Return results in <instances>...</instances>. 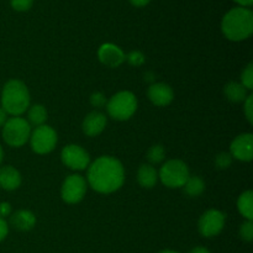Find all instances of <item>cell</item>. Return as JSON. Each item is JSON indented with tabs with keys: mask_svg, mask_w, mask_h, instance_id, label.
<instances>
[{
	"mask_svg": "<svg viewBox=\"0 0 253 253\" xmlns=\"http://www.w3.org/2000/svg\"><path fill=\"white\" fill-rule=\"evenodd\" d=\"M29 88L19 79H10L1 90V108L7 115L21 116L30 108Z\"/></svg>",
	"mask_w": 253,
	"mask_h": 253,
	"instance_id": "obj_3",
	"label": "cell"
},
{
	"mask_svg": "<svg viewBox=\"0 0 253 253\" xmlns=\"http://www.w3.org/2000/svg\"><path fill=\"white\" fill-rule=\"evenodd\" d=\"M106 124H108V119L100 111H91L90 114L85 116L83 121V132L85 133L89 137H95L99 136L106 127Z\"/></svg>",
	"mask_w": 253,
	"mask_h": 253,
	"instance_id": "obj_14",
	"label": "cell"
},
{
	"mask_svg": "<svg viewBox=\"0 0 253 253\" xmlns=\"http://www.w3.org/2000/svg\"><path fill=\"white\" fill-rule=\"evenodd\" d=\"M232 163V156L229 152H221L215 158V166L217 169H227Z\"/></svg>",
	"mask_w": 253,
	"mask_h": 253,
	"instance_id": "obj_24",
	"label": "cell"
},
{
	"mask_svg": "<svg viewBox=\"0 0 253 253\" xmlns=\"http://www.w3.org/2000/svg\"><path fill=\"white\" fill-rule=\"evenodd\" d=\"M98 58L104 66L118 68L126 61V54L123 49L114 43H104L98 49Z\"/></svg>",
	"mask_w": 253,
	"mask_h": 253,
	"instance_id": "obj_12",
	"label": "cell"
},
{
	"mask_svg": "<svg viewBox=\"0 0 253 253\" xmlns=\"http://www.w3.org/2000/svg\"><path fill=\"white\" fill-rule=\"evenodd\" d=\"M189 177V168L180 160L167 161L158 172V179L170 189L183 188Z\"/></svg>",
	"mask_w": 253,
	"mask_h": 253,
	"instance_id": "obj_6",
	"label": "cell"
},
{
	"mask_svg": "<svg viewBox=\"0 0 253 253\" xmlns=\"http://www.w3.org/2000/svg\"><path fill=\"white\" fill-rule=\"evenodd\" d=\"M158 253H179L178 251H174V250H162Z\"/></svg>",
	"mask_w": 253,
	"mask_h": 253,
	"instance_id": "obj_36",
	"label": "cell"
},
{
	"mask_svg": "<svg viewBox=\"0 0 253 253\" xmlns=\"http://www.w3.org/2000/svg\"><path fill=\"white\" fill-rule=\"evenodd\" d=\"M244 113L247 121L250 124L253 123V96L249 95L246 100L244 101Z\"/></svg>",
	"mask_w": 253,
	"mask_h": 253,
	"instance_id": "obj_29",
	"label": "cell"
},
{
	"mask_svg": "<svg viewBox=\"0 0 253 253\" xmlns=\"http://www.w3.org/2000/svg\"><path fill=\"white\" fill-rule=\"evenodd\" d=\"M2 160H4V151H2V147L0 146V165H1Z\"/></svg>",
	"mask_w": 253,
	"mask_h": 253,
	"instance_id": "obj_37",
	"label": "cell"
},
{
	"mask_svg": "<svg viewBox=\"0 0 253 253\" xmlns=\"http://www.w3.org/2000/svg\"><path fill=\"white\" fill-rule=\"evenodd\" d=\"M7 234H9V225H7L6 220L0 217V242L6 239Z\"/></svg>",
	"mask_w": 253,
	"mask_h": 253,
	"instance_id": "obj_30",
	"label": "cell"
},
{
	"mask_svg": "<svg viewBox=\"0 0 253 253\" xmlns=\"http://www.w3.org/2000/svg\"><path fill=\"white\" fill-rule=\"evenodd\" d=\"M2 140L7 146L14 148L26 145L31 135V125L21 116H12L2 126Z\"/></svg>",
	"mask_w": 253,
	"mask_h": 253,
	"instance_id": "obj_5",
	"label": "cell"
},
{
	"mask_svg": "<svg viewBox=\"0 0 253 253\" xmlns=\"http://www.w3.org/2000/svg\"><path fill=\"white\" fill-rule=\"evenodd\" d=\"M240 83L247 89V90H252L253 88V63H250L246 68L244 69L241 74V82Z\"/></svg>",
	"mask_w": 253,
	"mask_h": 253,
	"instance_id": "obj_23",
	"label": "cell"
},
{
	"mask_svg": "<svg viewBox=\"0 0 253 253\" xmlns=\"http://www.w3.org/2000/svg\"><path fill=\"white\" fill-rule=\"evenodd\" d=\"M137 98L128 90L114 94L106 103L109 116L116 121H126L135 115L137 110Z\"/></svg>",
	"mask_w": 253,
	"mask_h": 253,
	"instance_id": "obj_4",
	"label": "cell"
},
{
	"mask_svg": "<svg viewBox=\"0 0 253 253\" xmlns=\"http://www.w3.org/2000/svg\"><path fill=\"white\" fill-rule=\"evenodd\" d=\"M86 183L100 194H111L120 189L125 182V169L118 158L101 156L86 168Z\"/></svg>",
	"mask_w": 253,
	"mask_h": 253,
	"instance_id": "obj_1",
	"label": "cell"
},
{
	"mask_svg": "<svg viewBox=\"0 0 253 253\" xmlns=\"http://www.w3.org/2000/svg\"><path fill=\"white\" fill-rule=\"evenodd\" d=\"M230 155L235 160L250 162L253 158V136L252 133H241L230 145Z\"/></svg>",
	"mask_w": 253,
	"mask_h": 253,
	"instance_id": "obj_11",
	"label": "cell"
},
{
	"mask_svg": "<svg viewBox=\"0 0 253 253\" xmlns=\"http://www.w3.org/2000/svg\"><path fill=\"white\" fill-rule=\"evenodd\" d=\"M128 1H130L133 6L141 7V6H146L151 0H128Z\"/></svg>",
	"mask_w": 253,
	"mask_h": 253,
	"instance_id": "obj_32",
	"label": "cell"
},
{
	"mask_svg": "<svg viewBox=\"0 0 253 253\" xmlns=\"http://www.w3.org/2000/svg\"><path fill=\"white\" fill-rule=\"evenodd\" d=\"M108 100H106L105 95L100 91H96V93H93L90 95V104L94 106V108H104L106 105Z\"/></svg>",
	"mask_w": 253,
	"mask_h": 253,
	"instance_id": "obj_28",
	"label": "cell"
},
{
	"mask_svg": "<svg viewBox=\"0 0 253 253\" xmlns=\"http://www.w3.org/2000/svg\"><path fill=\"white\" fill-rule=\"evenodd\" d=\"M225 222H226V216L224 212L217 209H210L200 216L198 230L203 237L211 239L217 236L224 230Z\"/></svg>",
	"mask_w": 253,
	"mask_h": 253,
	"instance_id": "obj_9",
	"label": "cell"
},
{
	"mask_svg": "<svg viewBox=\"0 0 253 253\" xmlns=\"http://www.w3.org/2000/svg\"><path fill=\"white\" fill-rule=\"evenodd\" d=\"M21 185V174L12 166L0 167V188L7 192L19 189Z\"/></svg>",
	"mask_w": 253,
	"mask_h": 253,
	"instance_id": "obj_15",
	"label": "cell"
},
{
	"mask_svg": "<svg viewBox=\"0 0 253 253\" xmlns=\"http://www.w3.org/2000/svg\"><path fill=\"white\" fill-rule=\"evenodd\" d=\"M240 237H241L244 241L251 242L253 240V224L251 220H246L244 224L240 226Z\"/></svg>",
	"mask_w": 253,
	"mask_h": 253,
	"instance_id": "obj_25",
	"label": "cell"
},
{
	"mask_svg": "<svg viewBox=\"0 0 253 253\" xmlns=\"http://www.w3.org/2000/svg\"><path fill=\"white\" fill-rule=\"evenodd\" d=\"M47 121V110L43 105L41 104H35V105L30 106L27 109V123L30 125L35 126H41L44 125Z\"/></svg>",
	"mask_w": 253,
	"mask_h": 253,
	"instance_id": "obj_20",
	"label": "cell"
},
{
	"mask_svg": "<svg viewBox=\"0 0 253 253\" xmlns=\"http://www.w3.org/2000/svg\"><path fill=\"white\" fill-rule=\"evenodd\" d=\"M225 96L232 103H242L249 96V90L240 82H230L224 88Z\"/></svg>",
	"mask_w": 253,
	"mask_h": 253,
	"instance_id": "obj_18",
	"label": "cell"
},
{
	"mask_svg": "<svg viewBox=\"0 0 253 253\" xmlns=\"http://www.w3.org/2000/svg\"><path fill=\"white\" fill-rule=\"evenodd\" d=\"M237 209L239 212L246 220H253V192L246 190L237 199Z\"/></svg>",
	"mask_w": 253,
	"mask_h": 253,
	"instance_id": "obj_19",
	"label": "cell"
},
{
	"mask_svg": "<svg viewBox=\"0 0 253 253\" xmlns=\"http://www.w3.org/2000/svg\"><path fill=\"white\" fill-rule=\"evenodd\" d=\"M6 120H7V114L5 113L4 109L0 106V127H2V126H4V124L6 123Z\"/></svg>",
	"mask_w": 253,
	"mask_h": 253,
	"instance_id": "obj_34",
	"label": "cell"
},
{
	"mask_svg": "<svg viewBox=\"0 0 253 253\" xmlns=\"http://www.w3.org/2000/svg\"><path fill=\"white\" fill-rule=\"evenodd\" d=\"M158 172L152 165H141L137 172L138 184L146 189H151L157 184Z\"/></svg>",
	"mask_w": 253,
	"mask_h": 253,
	"instance_id": "obj_17",
	"label": "cell"
},
{
	"mask_svg": "<svg viewBox=\"0 0 253 253\" xmlns=\"http://www.w3.org/2000/svg\"><path fill=\"white\" fill-rule=\"evenodd\" d=\"M126 61L133 67H140L145 63V56L140 51H131L126 54Z\"/></svg>",
	"mask_w": 253,
	"mask_h": 253,
	"instance_id": "obj_26",
	"label": "cell"
},
{
	"mask_svg": "<svg viewBox=\"0 0 253 253\" xmlns=\"http://www.w3.org/2000/svg\"><path fill=\"white\" fill-rule=\"evenodd\" d=\"M11 214V205L6 202L0 203V217L5 219L6 216Z\"/></svg>",
	"mask_w": 253,
	"mask_h": 253,
	"instance_id": "obj_31",
	"label": "cell"
},
{
	"mask_svg": "<svg viewBox=\"0 0 253 253\" xmlns=\"http://www.w3.org/2000/svg\"><path fill=\"white\" fill-rule=\"evenodd\" d=\"M147 96L153 105L167 106L174 99V93H173V89L168 84L153 83L148 88Z\"/></svg>",
	"mask_w": 253,
	"mask_h": 253,
	"instance_id": "obj_13",
	"label": "cell"
},
{
	"mask_svg": "<svg viewBox=\"0 0 253 253\" xmlns=\"http://www.w3.org/2000/svg\"><path fill=\"white\" fill-rule=\"evenodd\" d=\"M184 193L190 198H197L205 190V183L200 177H189L185 184L183 185Z\"/></svg>",
	"mask_w": 253,
	"mask_h": 253,
	"instance_id": "obj_21",
	"label": "cell"
},
{
	"mask_svg": "<svg viewBox=\"0 0 253 253\" xmlns=\"http://www.w3.org/2000/svg\"><path fill=\"white\" fill-rule=\"evenodd\" d=\"M10 224L20 231H30L36 225V216L30 210H17L10 216Z\"/></svg>",
	"mask_w": 253,
	"mask_h": 253,
	"instance_id": "obj_16",
	"label": "cell"
},
{
	"mask_svg": "<svg viewBox=\"0 0 253 253\" xmlns=\"http://www.w3.org/2000/svg\"><path fill=\"white\" fill-rule=\"evenodd\" d=\"M10 4L15 11H27L31 9L34 0H11Z\"/></svg>",
	"mask_w": 253,
	"mask_h": 253,
	"instance_id": "obj_27",
	"label": "cell"
},
{
	"mask_svg": "<svg viewBox=\"0 0 253 253\" xmlns=\"http://www.w3.org/2000/svg\"><path fill=\"white\" fill-rule=\"evenodd\" d=\"M221 31L230 41H245L253 32V12L242 6L229 10L222 17Z\"/></svg>",
	"mask_w": 253,
	"mask_h": 253,
	"instance_id": "obj_2",
	"label": "cell"
},
{
	"mask_svg": "<svg viewBox=\"0 0 253 253\" xmlns=\"http://www.w3.org/2000/svg\"><path fill=\"white\" fill-rule=\"evenodd\" d=\"M61 160L72 170H84L90 165V156L79 145H67L62 150Z\"/></svg>",
	"mask_w": 253,
	"mask_h": 253,
	"instance_id": "obj_10",
	"label": "cell"
},
{
	"mask_svg": "<svg viewBox=\"0 0 253 253\" xmlns=\"http://www.w3.org/2000/svg\"><path fill=\"white\" fill-rule=\"evenodd\" d=\"M234 1L237 2L242 7H250L252 5L253 0H234Z\"/></svg>",
	"mask_w": 253,
	"mask_h": 253,
	"instance_id": "obj_35",
	"label": "cell"
},
{
	"mask_svg": "<svg viewBox=\"0 0 253 253\" xmlns=\"http://www.w3.org/2000/svg\"><path fill=\"white\" fill-rule=\"evenodd\" d=\"M29 141L35 153L47 155L54 150L57 141H58V136L53 127L44 124V125L37 126L31 131Z\"/></svg>",
	"mask_w": 253,
	"mask_h": 253,
	"instance_id": "obj_7",
	"label": "cell"
},
{
	"mask_svg": "<svg viewBox=\"0 0 253 253\" xmlns=\"http://www.w3.org/2000/svg\"><path fill=\"white\" fill-rule=\"evenodd\" d=\"M166 151L163 148V146L161 145H155L148 150L147 152V160L150 161L152 165H157V163H161L163 160H165Z\"/></svg>",
	"mask_w": 253,
	"mask_h": 253,
	"instance_id": "obj_22",
	"label": "cell"
},
{
	"mask_svg": "<svg viewBox=\"0 0 253 253\" xmlns=\"http://www.w3.org/2000/svg\"><path fill=\"white\" fill-rule=\"evenodd\" d=\"M189 253H211V252H210L207 247L197 246V247H194V249L190 250Z\"/></svg>",
	"mask_w": 253,
	"mask_h": 253,
	"instance_id": "obj_33",
	"label": "cell"
},
{
	"mask_svg": "<svg viewBox=\"0 0 253 253\" xmlns=\"http://www.w3.org/2000/svg\"><path fill=\"white\" fill-rule=\"evenodd\" d=\"M88 183L81 174H71L64 179L61 188V197L67 204H78L85 197Z\"/></svg>",
	"mask_w": 253,
	"mask_h": 253,
	"instance_id": "obj_8",
	"label": "cell"
}]
</instances>
